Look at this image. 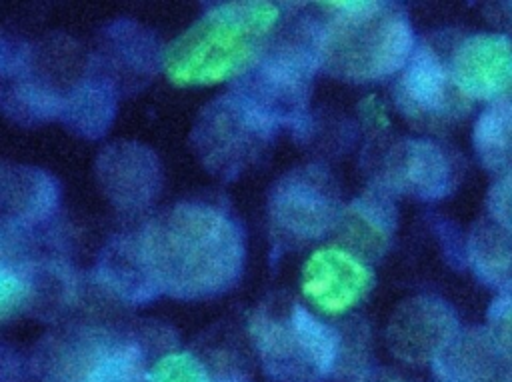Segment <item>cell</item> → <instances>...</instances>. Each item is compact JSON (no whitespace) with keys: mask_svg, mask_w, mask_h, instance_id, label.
Here are the masks:
<instances>
[{"mask_svg":"<svg viewBox=\"0 0 512 382\" xmlns=\"http://www.w3.org/2000/svg\"><path fill=\"white\" fill-rule=\"evenodd\" d=\"M136 238L160 294L180 300L222 294L244 268L238 224L212 206L176 204L150 220Z\"/></svg>","mask_w":512,"mask_h":382,"instance_id":"1","label":"cell"},{"mask_svg":"<svg viewBox=\"0 0 512 382\" xmlns=\"http://www.w3.org/2000/svg\"><path fill=\"white\" fill-rule=\"evenodd\" d=\"M280 6L262 0L224 2L204 12L164 54L176 86H208L246 76L268 52Z\"/></svg>","mask_w":512,"mask_h":382,"instance_id":"2","label":"cell"},{"mask_svg":"<svg viewBox=\"0 0 512 382\" xmlns=\"http://www.w3.org/2000/svg\"><path fill=\"white\" fill-rule=\"evenodd\" d=\"M328 24L316 36L320 66L342 80L374 82L404 70L412 58L414 30L402 10L388 2H324Z\"/></svg>","mask_w":512,"mask_h":382,"instance_id":"3","label":"cell"},{"mask_svg":"<svg viewBox=\"0 0 512 382\" xmlns=\"http://www.w3.org/2000/svg\"><path fill=\"white\" fill-rule=\"evenodd\" d=\"M250 336L266 376L274 382H320L336 368V330L298 302L284 310H256Z\"/></svg>","mask_w":512,"mask_h":382,"instance_id":"4","label":"cell"},{"mask_svg":"<svg viewBox=\"0 0 512 382\" xmlns=\"http://www.w3.org/2000/svg\"><path fill=\"white\" fill-rule=\"evenodd\" d=\"M278 122L240 92L212 100L196 120L192 144L204 166L220 178H238L274 138Z\"/></svg>","mask_w":512,"mask_h":382,"instance_id":"5","label":"cell"},{"mask_svg":"<svg viewBox=\"0 0 512 382\" xmlns=\"http://www.w3.org/2000/svg\"><path fill=\"white\" fill-rule=\"evenodd\" d=\"M36 372L42 382H148L150 368L138 342L88 330L46 344Z\"/></svg>","mask_w":512,"mask_h":382,"instance_id":"6","label":"cell"},{"mask_svg":"<svg viewBox=\"0 0 512 382\" xmlns=\"http://www.w3.org/2000/svg\"><path fill=\"white\" fill-rule=\"evenodd\" d=\"M318 66L316 40L312 46L284 44L266 52L262 60L242 76L244 82L238 92L258 104L278 124L296 122L304 110L308 86Z\"/></svg>","mask_w":512,"mask_h":382,"instance_id":"7","label":"cell"},{"mask_svg":"<svg viewBox=\"0 0 512 382\" xmlns=\"http://www.w3.org/2000/svg\"><path fill=\"white\" fill-rule=\"evenodd\" d=\"M268 204L274 228L294 240H316L340 218L336 186L316 166L286 172L274 184Z\"/></svg>","mask_w":512,"mask_h":382,"instance_id":"8","label":"cell"},{"mask_svg":"<svg viewBox=\"0 0 512 382\" xmlns=\"http://www.w3.org/2000/svg\"><path fill=\"white\" fill-rule=\"evenodd\" d=\"M396 102L416 120H452L466 114L472 100L458 90L448 60L422 44L398 78Z\"/></svg>","mask_w":512,"mask_h":382,"instance_id":"9","label":"cell"},{"mask_svg":"<svg viewBox=\"0 0 512 382\" xmlns=\"http://www.w3.org/2000/svg\"><path fill=\"white\" fill-rule=\"evenodd\" d=\"M460 332L456 312L440 298L404 300L386 328L390 352L408 364H432Z\"/></svg>","mask_w":512,"mask_h":382,"instance_id":"10","label":"cell"},{"mask_svg":"<svg viewBox=\"0 0 512 382\" xmlns=\"http://www.w3.org/2000/svg\"><path fill=\"white\" fill-rule=\"evenodd\" d=\"M448 66L458 90L470 100L490 104L512 96V38L498 32L464 36Z\"/></svg>","mask_w":512,"mask_h":382,"instance_id":"11","label":"cell"},{"mask_svg":"<svg viewBox=\"0 0 512 382\" xmlns=\"http://www.w3.org/2000/svg\"><path fill=\"white\" fill-rule=\"evenodd\" d=\"M458 182L454 158L432 140H402L384 158L382 186L418 200H440Z\"/></svg>","mask_w":512,"mask_h":382,"instance_id":"12","label":"cell"},{"mask_svg":"<svg viewBox=\"0 0 512 382\" xmlns=\"http://www.w3.org/2000/svg\"><path fill=\"white\" fill-rule=\"evenodd\" d=\"M438 382H512V338L492 326L460 330L432 362Z\"/></svg>","mask_w":512,"mask_h":382,"instance_id":"13","label":"cell"},{"mask_svg":"<svg viewBox=\"0 0 512 382\" xmlns=\"http://www.w3.org/2000/svg\"><path fill=\"white\" fill-rule=\"evenodd\" d=\"M372 286L370 268L348 250H316L302 268V292L326 314H342Z\"/></svg>","mask_w":512,"mask_h":382,"instance_id":"14","label":"cell"},{"mask_svg":"<svg viewBox=\"0 0 512 382\" xmlns=\"http://www.w3.org/2000/svg\"><path fill=\"white\" fill-rule=\"evenodd\" d=\"M96 178L112 204L138 210L154 200L162 172L152 150L136 142H114L96 160Z\"/></svg>","mask_w":512,"mask_h":382,"instance_id":"15","label":"cell"},{"mask_svg":"<svg viewBox=\"0 0 512 382\" xmlns=\"http://www.w3.org/2000/svg\"><path fill=\"white\" fill-rule=\"evenodd\" d=\"M58 202L54 180L36 168H2V220L4 226H28L46 220Z\"/></svg>","mask_w":512,"mask_h":382,"instance_id":"16","label":"cell"},{"mask_svg":"<svg viewBox=\"0 0 512 382\" xmlns=\"http://www.w3.org/2000/svg\"><path fill=\"white\" fill-rule=\"evenodd\" d=\"M98 274L106 288L136 304L148 302L160 294L144 264L136 236L110 242V246L102 252Z\"/></svg>","mask_w":512,"mask_h":382,"instance_id":"17","label":"cell"},{"mask_svg":"<svg viewBox=\"0 0 512 382\" xmlns=\"http://www.w3.org/2000/svg\"><path fill=\"white\" fill-rule=\"evenodd\" d=\"M466 254L472 272L484 284L500 292L512 288V234L492 218L474 224Z\"/></svg>","mask_w":512,"mask_h":382,"instance_id":"18","label":"cell"},{"mask_svg":"<svg viewBox=\"0 0 512 382\" xmlns=\"http://www.w3.org/2000/svg\"><path fill=\"white\" fill-rule=\"evenodd\" d=\"M472 142L486 170L500 176L512 172V96L482 110L472 130Z\"/></svg>","mask_w":512,"mask_h":382,"instance_id":"19","label":"cell"},{"mask_svg":"<svg viewBox=\"0 0 512 382\" xmlns=\"http://www.w3.org/2000/svg\"><path fill=\"white\" fill-rule=\"evenodd\" d=\"M350 240L366 252H382L396 224V210L382 190H368L356 198L344 216Z\"/></svg>","mask_w":512,"mask_h":382,"instance_id":"20","label":"cell"},{"mask_svg":"<svg viewBox=\"0 0 512 382\" xmlns=\"http://www.w3.org/2000/svg\"><path fill=\"white\" fill-rule=\"evenodd\" d=\"M114 90L104 80L82 82L62 104V118L84 138H98L114 118Z\"/></svg>","mask_w":512,"mask_h":382,"instance_id":"21","label":"cell"},{"mask_svg":"<svg viewBox=\"0 0 512 382\" xmlns=\"http://www.w3.org/2000/svg\"><path fill=\"white\" fill-rule=\"evenodd\" d=\"M148 382H250L242 372H212L190 352H172L150 366Z\"/></svg>","mask_w":512,"mask_h":382,"instance_id":"22","label":"cell"},{"mask_svg":"<svg viewBox=\"0 0 512 382\" xmlns=\"http://www.w3.org/2000/svg\"><path fill=\"white\" fill-rule=\"evenodd\" d=\"M64 100L38 84H16L4 92V112L18 122L50 120L62 112Z\"/></svg>","mask_w":512,"mask_h":382,"instance_id":"23","label":"cell"},{"mask_svg":"<svg viewBox=\"0 0 512 382\" xmlns=\"http://www.w3.org/2000/svg\"><path fill=\"white\" fill-rule=\"evenodd\" d=\"M28 280L18 272L12 270L6 262L0 268V314L2 320H8L12 312H16L24 300L28 298Z\"/></svg>","mask_w":512,"mask_h":382,"instance_id":"24","label":"cell"},{"mask_svg":"<svg viewBox=\"0 0 512 382\" xmlns=\"http://www.w3.org/2000/svg\"><path fill=\"white\" fill-rule=\"evenodd\" d=\"M490 218L512 234V172L500 176L486 196Z\"/></svg>","mask_w":512,"mask_h":382,"instance_id":"25","label":"cell"},{"mask_svg":"<svg viewBox=\"0 0 512 382\" xmlns=\"http://www.w3.org/2000/svg\"><path fill=\"white\" fill-rule=\"evenodd\" d=\"M486 316H488V326L512 338V288L502 290L494 298Z\"/></svg>","mask_w":512,"mask_h":382,"instance_id":"26","label":"cell"},{"mask_svg":"<svg viewBox=\"0 0 512 382\" xmlns=\"http://www.w3.org/2000/svg\"><path fill=\"white\" fill-rule=\"evenodd\" d=\"M496 8H500V18L512 26V2H504V4H496Z\"/></svg>","mask_w":512,"mask_h":382,"instance_id":"27","label":"cell"}]
</instances>
